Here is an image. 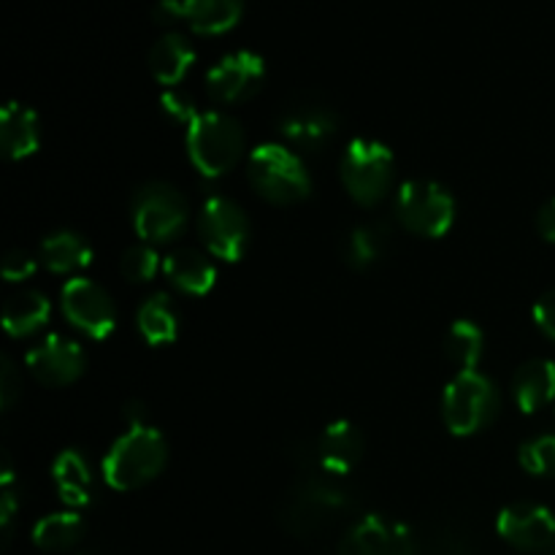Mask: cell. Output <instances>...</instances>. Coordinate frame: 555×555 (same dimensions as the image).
Listing matches in <instances>:
<instances>
[{
  "label": "cell",
  "instance_id": "cell-25",
  "mask_svg": "<svg viewBox=\"0 0 555 555\" xmlns=\"http://www.w3.org/2000/svg\"><path fill=\"white\" fill-rule=\"evenodd\" d=\"M41 260L54 274H70L92 263V247L74 231H57L43 238Z\"/></svg>",
  "mask_w": 555,
  "mask_h": 555
},
{
  "label": "cell",
  "instance_id": "cell-16",
  "mask_svg": "<svg viewBox=\"0 0 555 555\" xmlns=\"http://www.w3.org/2000/svg\"><path fill=\"white\" fill-rule=\"evenodd\" d=\"M339 117L323 101H298L285 108L280 117V133L298 150H320L325 141L334 139Z\"/></svg>",
  "mask_w": 555,
  "mask_h": 555
},
{
  "label": "cell",
  "instance_id": "cell-28",
  "mask_svg": "<svg viewBox=\"0 0 555 555\" xmlns=\"http://www.w3.org/2000/svg\"><path fill=\"white\" fill-rule=\"evenodd\" d=\"M482 347H486V336H482V331L472 320H455L450 325L448 336H444V356L461 372H477Z\"/></svg>",
  "mask_w": 555,
  "mask_h": 555
},
{
  "label": "cell",
  "instance_id": "cell-34",
  "mask_svg": "<svg viewBox=\"0 0 555 555\" xmlns=\"http://www.w3.org/2000/svg\"><path fill=\"white\" fill-rule=\"evenodd\" d=\"M160 103H163V112H166L168 117L177 119V122L190 125L195 117H198V108H195V103L177 90L166 92V95L160 98Z\"/></svg>",
  "mask_w": 555,
  "mask_h": 555
},
{
  "label": "cell",
  "instance_id": "cell-35",
  "mask_svg": "<svg viewBox=\"0 0 555 555\" xmlns=\"http://www.w3.org/2000/svg\"><path fill=\"white\" fill-rule=\"evenodd\" d=\"M534 320H537V325H540V328L551 336V339H555V287L553 291H547L545 296L537 301Z\"/></svg>",
  "mask_w": 555,
  "mask_h": 555
},
{
  "label": "cell",
  "instance_id": "cell-2",
  "mask_svg": "<svg viewBox=\"0 0 555 555\" xmlns=\"http://www.w3.org/2000/svg\"><path fill=\"white\" fill-rule=\"evenodd\" d=\"M168 461V444L152 426H130L108 450L103 461V477L117 491H135L163 472Z\"/></svg>",
  "mask_w": 555,
  "mask_h": 555
},
{
  "label": "cell",
  "instance_id": "cell-31",
  "mask_svg": "<svg viewBox=\"0 0 555 555\" xmlns=\"http://www.w3.org/2000/svg\"><path fill=\"white\" fill-rule=\"evenodd\" d=\"M475 547H472V540L466 531L455 529V526H448L437 534L434 540V555H472Z\"/></svg>",
  "mask_w": 555,
  "mask_h": 555
},
{
  "label": "cell",
  "instance_id": "cell-23",
  "mask_svg": "<svg viewBox=\"0 0 555 555\" xmlns=\"http://www.w3.org/2000/svg\"><path fill=\"white\" fill-rule=\"evenodd\" d=\"M49 298L38 291H20L5 301L3 328L11 336H30L49 323Z\"/></svg>",
  "mask_w": 555,
  "mask_h": 555
},
{
  "label": "cell",
  "instance_id": "cell-38",
  "mask_svg": "<svg viewBox=\"0 0 555 555\" xmlns=\"http://www.w3.org/2000/svg\"><path fill=\"white\" fill-rule=\"evenodd\" d=\"M79 555H95V553H79Z\"/></svg>",
  "mask_w": 555,
  "mask_h": 555
},
{
  "label": "cell",
  "instance_id": "cell-11",
  "mask_svg": "<svg viewBox=\"0 0 555 555\" xmlns=\"http://www.w3.org/2000/svg\"><path fill=\"white\" fill-rule=\"evenodd\" d=\"M63 314L74 328L92 339H106L117 325V307L108 291L87 276H74L63 287Z\"/></svg>",
  "mask_w": 555,
  "mask_h": 555
},
{
  "label": "cell",
  "instance_id": "cell-33",
  "mask_svg": "<svg viewBox=\"0 0 555 555\" xmlns=\"http://www.w3.org/2000/svg\"><path fill=\"white\" fill-rule=\"evenodd\" d=\"M20 372H16L14 363L9 361V358H3L0 361V406L3 410H11V406L16 404V399H20Z\"/></svg>",
  "mask_w": 555,
  "mask_h": 555
},
{
  "label": "cell",
  "instance_id": "cell-15",
  "mask_svg": "<svg viewBox=\"0 0 555 555\" xmlns=\"http://www.w3.org/2000/svg\"><path fill=\"white\" fill-rule=\"evenodd\" d=\"M263 57L242 49V52H233L228 54V57H222L220 63L206 74V92H209L211 101L217 103H236L255 95L258 87L263 85Z\"/></svg>",
  "mask_w": 555,
  "mask_h": 555
},
{
  "label": "cell",
  "instance_id": "cell-36",
  "mask_svg": "<svg viewBox=\"0 0 555 555\" xmlns=\"http://www.w3.org/2000/svg\"><path fill=\"white\" fill-rule=\"evenodd\" d=\"M537 228H540L545 242L555 244V198L547 201V204L540 209V215H537Z\"/></svg>",
  "mask_w": 555,
  "mask_h": 555
},
{
  "label": "cell",
  "instance_id": "cell-18",
  "mask_svg": "<svg viewBox=\"0 0 555 555\" xmlns=\"http://www.w3.org/2000/svg\"><path fill=\"white\" fill-rule=\"evenodd\" d=\"M168 282L184 296H206L217 282V269L198 249H173L163 263Z\"/></svg>",
  "mask_w": 555,
  "mask_h": 555
},
{
  "label": "cell",
  "instance_id": "cell-24",
  "mask_svg": "<svg viewBox=\"0 0 555 555\" xmlns=\"http://www.w3.org/2000/svg\"><path fill=\"white\" fill-rule=\"evenodd\" d=\"M135 325H139V334L144 336L146 345H171L179 336V314L171 298L166 293H155V296L146 298L135 314Z\"/></svg>",
  "mask_w": 555,
  "mask_h": 555
},
{
  "label": "cell",
  "instance_id": "cell-5",
  "mask_svg": "<svg viewBox=\"0 0 555 555\" xmlns=\"http://www.w3.org/2000/svg\"><path fill=\"white\" fill-rule=\"evenodd\" d=\"M393 171V152L377 139H352L341 155V182L361 206H377L388 195Z\"/></svg>",
  "mask_w": 555,
  "mask_h": 555
},
{
  "label": "cell",
  "instance_id": "cell-26",
  "mask_svg": "<svg viewBox=\"0 0 555 555\" xmlns=\"http://www.w3.org/2000/svg\"><path fill=\"white\" fill-rule=\"evenodd\" d=\"M85 537V520L76 513H54L38 520L33 529V542L47 553H63L76 547Z\"/></svg>",
  "mask_w": 555,
  "mask_h": 555
},
{
  "label": "cell",
  "instance_id": "cell-22",
  "mask_svg": "<svg viewBox=\"0 0 555 555\" xmlns=\"http://www.w3.org/2000/svg\"><path fill=\"white\" fill-rule=\"evenodd\" d=\"M193 63L195 49L190 47L188 38L179 36V33H166V36H163L160 41H155V47L150 49V70L160 85H179Z\"/></svg>",
  "mask_w": 555,
  "mask_h": 555
},
{
  "label": "cell",
  "instance_id": "cell-32",
  "mask_svg": "<svg viewBox=\"0 0 555 555\" xmlns=\"http://www.w3.org/2000/svg\"><path fill=\"white\" fill-rule=\"evenodd\" d=\"M36 258H33L27 249H11L3 258V280L5 282H22L27 276H33L36 271Z\"/></svg>",
  "mask_w": 555,
  "mask_h": 555
},
{
  "label": "cell",
  "instance_id": "cell-37",
  "mask_svg": "<svg viewBox=\"0 0 555 555\" xmlns=\"http://www.w3.org/2000/svg\"><path fill=\"white\" fill-rule=\"evenodd\" d=\"M14 513H16V496L11 493L9 486H3V496H0V526H3V531H9L11 520H14Z\"/></svg>",
  "mask_w": 555,
  "mask_h": 555
},
{
  "label": "cell",
  "instance_id": "cell-7",
  "mask_svg": "<svg viewBox=\"0 0 555 555\" xmlns=\"http://www.w3.org/2000/svg\"><path fill=\"white\" fill-rule=\"evenodd\" d=\"M130 215H133L135 233L146 244H166L182 236L188 225V201L173 184L146 182L144 188L135 190Z\"/></svg>",
  "mask_w": 555,
  "mask_h": 555
},
{
  "label": "cell",
  "instance_id": "cell-13",
  "mask_svg": "<svg viewBox=\"0 0 555 555\" xmlns=\"http://www.w3.org/2000/svg\"><path fill=\"white\" fill-rule=\"evenodd\" d=\"M496 529L507 545L526 553L551 551L555 545V515L534 502H515L504 507Z\"/></svg>",
  "mask_w": 555,
  "mask_h": 555
},
{
  "label": "cell",
  "instance_id": "cell-17",
  "mask_svg": "<svg viewBox=\"0 0 555 555\" xmlns=\"http://www.w3.org/2000/svg\"><path fill=\"white\" fill-rule=\"evenodd\" d=\"M363 448H366V439L356 423L334 421L314 442V466L334 480L345 477L363 459Z\"/></svg>",
  "mask_w": 555,
  "mask_h": 555
},
{
  "label": "cell",
  "instance_id": "cell-19",
  "mask_svg": "<svg viewBox=\"0 0 555 555\" xmlns=\"http://www.w3.org/2000/svg\"><path fill=\"white\" fill-rule=\"evenodd\" d=\"M41 144L38 133V117L33 108L22 103H5L0 112V146L9 160H22L30 157Z\"/></svg>",
  "mask_w": 555,
  "mask_h": 555
},
{
  "label": "cell",
  "instance_id": "cell-29",
  "mask_svg": "<svg viewBox=\"0 0 555 555\" xmlns=\"http://www.w3.org/2000/svg\"><path fill=\"white\" fill-rule=\"evenodd\" d=\"M520 466L529 475L555 477V437H537L520 448Z\"/></svg>",
  "mask_w": 555,
  "mask_h": 555
},
{
  "label": "cell",
  "instance_id": "cell-10",
  "mask_svg": "<svg viewBox=\"0 0 555 555\" xmlns=\"http://www.w3.org/2000/svg\"><path fill=\"white\" fill-rule=\"evenodd\" d=\"M244 0H160L152 20L163 27L188 22L198 36H222L242 20Z\"/></svg>",
  "mask_w": 555,
  "mask_h": 555
},
{
  "label": "cell",
  "instance_id": "cell-27",
  "mask_svg": "<svg viewBox=\"0 0 555 555\" xmlns=\"http://www.w3.org/2000/svg\"><path fill=\"white\" fill-rule=\"evenodd\" d=\"M390 244V231L383 222H369V225H358L356 231L347 233L345 238V260L352 269L363 271L372 269L379 258L385 255Z\"/></svg>",
  "mask_w": 555,
  "mask_h": 555
},
{
  "label": "cell",
  "instance_id": "cell-4",
  "mask_svg": "<svg viewBox=\"0 0 555 555\" xmlns=\"http://www.w3.org/2000/svg\"><path fill=\"white\" fill-rule=\"evenodd\" d=\"M244 152L242 125L220 112H198L188 125V155L190 163L204 177L217 179L231 171Z\"/></svg>",
  "mask_w": 555,
  "mask_h": 555
},
{
  "label": "cell",
  "instance_id": "cell-1",
  "mask_svg": "<svg viewBox=\"0 0 555 555\" xmlns=\"http://www.w3.org/2000/svg\"><path fill=\"white\" fill-rule=\"evenodd\" d=\"M352 509V496L328 475H304L280 504V524L293 537H318Z\"/></svg>",
  "mask_w": 555,
  "mask_h": 555
},
{
  "label": "cell",
  "instance_id": "cell-21",
  "mask_svg": "<svg viewBox=\"0 0 555 555\" xmlns=\"http://www.w3.org/2000/svg\"><path fill=\"white\" fill-rule=\"evenodd\" d=\"M513 396L526 415L551 404L555 399V363L545 358L524 363L513 379Z\"/></svg>",
  "mask_w": 555,
  "mask_h": 555
},
{
  "label": "cell",
  "instance_id": "cell-9",
  "mask_svg": "<svg viewBox=\"0 0 555 555\" xmlns=\"http://www.w3.org/2000/svg\"><path fill=\"white\" fill-rule=\"evenodd\" d=\"M201 242L206 244L209 255L228 260H242L249 244V220L238 204L222 195H211L204 201L198 215Z\"/></svg>",
  "mask_w": 555,
  "mask_h": 555
},
{
  "label": "cell",
  "instance_id": "cell-3",
  "mask_svg": "<svg viewBox=\"0 0 555 555\" xmlns=\"http://www.w3.org/2000/svg\"><path fill=\"white\" fill-rule=\"evenodd\" d=\"M247 177L249 184L276 206L301 204L312 193V179L301 157L282 144H263L253 150L247 160Z\"/></svg>",
  "mask_w": 555,
  "mask_h": 555
},
{
  "label": "cell",
  "instance_id": "cell-14",
  "mask_svg": "<svg viewBox=\"0 0 555 555\" xmlns=\"http://www.w3.org/2000/svg\"><path fill=\"white\" fill-rule=\"evenodd\" d=\"M25 366L38 383L49 388H63L76 383L85 372V350L68 336L52 334L27 350Z\"/></svg>",
  "mask_w": 555,
  "mask_h": 555
},
{
  "label": "cell",
  "instance_id": "cell-12",
  "mask_svg": "<svg viewBox=\"0 0 555 555\" xmlns=\"http://www.w3.org/2000/svg\"><path fill=\"white\" fill-rule=\"evenodd\" d=\"M339 555H421V547L404 524L385 515H366L350 526Z\"/></svg>",
  "mask_w": 555,
  "mask_h": 555
},
{
  "label": "cell",
  "instance_id": "cell-6",
  "mask_svg": "<svg viewBox=\"0 0 555 555\" xmlns=\"http://www.w3.org/2000/svg\"><path fill=\"white\" fill-rule=\"evenodd\" d=\"M499 410V393L491 379L480 372H459L444 388L442 415L450 434L472 437L493 421Z\"/></svg>",
  "mask_w": 555,
  "mask_h": 555
},
{
  "label": "cell",
  "instance_id": "cell-20",
  "mask_svg": "<svg viewBox=\"0 0 555 555\" xmlns=\"http://www.w3.org/2000/svg\"><path fill=\"white\" fill-rule=\"evenodd\" d=\"M54 486H57L60 499L68 507H87L95 496V480L92 469L79 450H63L52 464Z\"/></svg>",
  "mask_w": 555,
  "mask_h": 555
},
{
  "label": "cell",
  "instance_id": "cell-30",
  "mask_svg": "<svg viewBox=\"0 0 555 555\" xmlns=\"http://www.w3.org/2000/svg\"><path fill=\"white\" fill-rule=\"evenodd\" d=\"M119 271L128 282H135V285H144L152 276L157 274V253L150 244H139V247H130L128 253L119 260Z\"/></svg>",
  "mask_w": 555,
  "mask_h": 555
},
{
  "label": "cell",
  "instance_id": "cell-8",
  "mask_svg": "<svg viewBox=\"0 0 555 555\" xmlns=\"http://www.w3.org/2000/svg\"><path fill=\"white\" fill-rule=\"evenodd\" d=\"M396 217L406 231L426 238H439L450 231L455 220V201L439 182L412 179L404 182L396 198Z\"/></svg>",
  "mask_w": 555,
  "mask_h": 555
}]
</instances>
